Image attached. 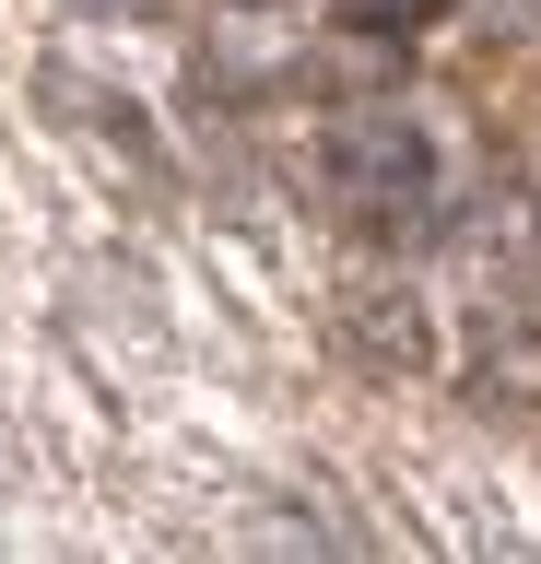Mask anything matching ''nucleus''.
Segmentation results:
<instances>
[{
	"instance_id": "1",
	"label": "nucleus",
	"mask_w": 541,
	"mask_h": 564,
	"mask_svg": "<svg viewBox=\"0 0 541 564\" xmlns=\"http://www.w3.org/2000/svg\"><path fill=\"white\" fill-rule=\"evenodd\" d=\"M329 176H342V200L365 212V224H412L424 212V118L412 106H389V95H365V106H342L329 118Z\"/></svg>"
},
{
	"instance_id": "3",
	"label": "nucleus",
	"mask_w": 541,
	"mask_h": 564,
	"mask_svg": "<svg viewBox=\"0 0 541 564\" xmlns=\"http://www.w3.org/2000/svg\"><path fill=\"white\" fill-rule=\"evenodd\" d=\"M72 12H95V24H153L165 0H72Z\"/></svg>"
},
{
	"instance_id": "2",
	"label": "nucleus",
	"mask_w": 541,
	"mask_h": 564,
	"mask_svg": "<svg viewBox=\"0 0 541 564\" xmlns=\"http://www.w3.org/2000/svg\"><path fill=\"white\" fill-rule=\"evenodd\" d=\"M342 24H365V35H412V24H435V0H342Z\"/></svg>"
}]
</instances>
